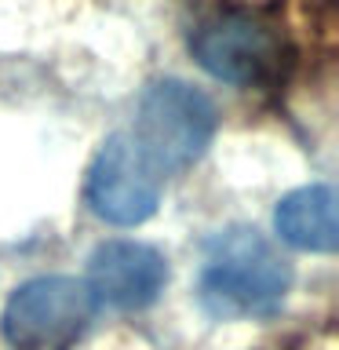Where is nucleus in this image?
Returning a JSON list of instances; mask_svg holds the SVG:
<instances>
[{"instance_id": "obj_1", "label": "nucleus", "mask_w": 339, "mask_h": 350, "mask_svg": "<svg viewBox=\"0 0 339 350\" xmlns=\"http://www.w3.org/2000/svg\"><path fill=\"white\" fill-rule=\"evenodd\" d=\"M292 288V267L259 230L226 226L204 245L197 303L219 321H259L281 310Z\"/></svg>"}, {"instance_id": "obj_2", "label": "nucleus", "mask_w": 339, "mask_h": 350, "mask_svg": "<svg viewBox=\"0 0 339 350\" xmlns=\"http://www.w3.org/2000/svg\"><path fill=\"white\" fill-rule=\"evenodd\" d=\"M219 128L215 103L201 88L179 77L146 84L135 106V128L128 131L161 175L190 172L208 153Z\"/></svg>"}, {"instance_id": "obj_3", "label": "nucleus", "mask_w": 339, "mask_h": 350, "mask_svg": "<svg viewBox=\"0 0 339 350\" xmlns=\"http://www.w3.org/2000/svg\"><path fill=\"white\" fill-rule=\"evenodd\" d=\"M98 303L77 278H33L4 306V339L15 350H66L95 321Z\"/></svg>"}, {"instance_id": "obj_4", "label": "nucleus", "mask_w": 339, "mask_h": 350, "mask_svg": "<svg viewBox=\"0 0 339 350\" xmlns=\"http://www.w3.org/2000/svg\"><path fill=\"white\" fill-rule=\"evenodd\" d=\"M164 175L135 146L128 131H113L95 153L84 183V201L109 226H139L157 212Z\"/></svg>"}, {"instance_id": "obj_5", "label": "nucleus", "mask_w": 339, "mask_h": 350, "mask_svg": "<svg viewBox=\"0 0 339 350\" xmlns=\"http://www.w3.org/2000/svg\"><path fill=\"white\" fill-rule=\"evenodd\" d=\"M190 51L204 73L226 84H262L281 62V40L273 26L248 11H215L197 22Z\"/></svg>"}, {"instance_id": "obj_6", "label": "nucleus", "mask_w": 339, "mask_h": 350, "mask_svg": "<svg viewBox=\"0 0 339 350\" xmlns=\"http://www.w3.org/2000/svg\"><path fill=\"white\" fill-rule=\"evenodd\" d=\"M87 288L95 303L117 310H142L168 284V259L142 241H103L87 259Z\"/></svg>"}, {"instance_id": "obj_7", "label": "nucleus", "mask_w": 339, "mask_h": 350, "mask_svg": "<svg viewBox=\"0 0 339 350\" xmlns=\"http://www.w3.org/2000/svg\"><path fill=\"white\" fill-rule=\"evenodd\" d=\"M273 226L284 245L299 252H336V190L325 183H310L284 193L273 208Z\"/></svg>"}]
</instances>
